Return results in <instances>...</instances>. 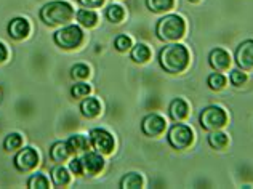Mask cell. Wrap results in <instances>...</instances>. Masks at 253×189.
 <instances>
[{
	"mask_svg": "<svg viewBox=\"0 0 253 189\" xmlns=\"http://www.w3.org/2000/svg\"><path fill=\"white\" fill-rule=\"evenodd\" d=\"M209 144L213 147V149H224L226 146L229 144V138L228 135L223 132H211L209 137Z\"/></svg>",
	"mask_w": 253,
	"mask_h": 189,
	"instance_id": "19",
	"label": "cell"
},
{
	"mask_svg": "<svg viewBox=\"0 0 253 189\" xmlns=\"http://www.w3.org/2000/svg\"><path fill=\"white\" fill-rule=\"evenodd\" d=\"M189 2H192V3H197V2H201V0H189Z\"/></svg>",
	"mask_w": 253,
	"mask_h": 189,
	"instance_id": "35",
	"label": "cell"
},
{
	"mask_svg": "<svg viewBox=\"0 0 253 189\" xmlns=\"http://www.w3.org/2000/svg\"><path fill=\"white\" fill-rule=\"evenodd\" d=\"M236 61L242 71L253 69V40H245L237 47Z\"/></svg>",
	"mask_w": 253,
	"mask_h": 189,
	"instance_id": "10",
	"label": "cell"
},
{
	"mask_svg": "<svg viewBox=\"0 0 253 189\" xmlns=\"http://www.w3.org/2000/svg\"><path fill=\"white\" fill-rule=\"evenodd\" d=\"M69 147H68V143H63V141H58V143H55L51 146V149H50V156L51 159L55 160V162H63L69 157Z\"/></svg>",
	"mask_w": 253,
	"mask_h": 189,
	"instance_id": "16",
	"label": "cell"
},
{
	"mask_svg": "<svg viewBox=\"0 0 253 189\" xmlns=\"http://www.w3.org/2000/svg\"><path fill=\"white\" fill-rule=\"evenodd\" d=\"M6 55H8V51H6L5 45H3V44H0V63L5 61V59H6Z\"/></svg>",
	"mask_w": 253,
	"mask_h": 189,
	"instance_id": "34",
	"label": "cell"
},
{
	"mask_svg": "<svg viewBox=\"0 0 253 189\" xmlns=\"http://www.w3.org/2000/svg\"><path fill=\"white\" fill-rule=\"evenodd\" d=\"M71 172L74 175H82L84 173V164H82V159H72L71 164H69Z\"/></svg>",
	"mask_w": 253,
	"mask_h": 189,
	"instance_id": "32",
	"label": "cell"
},
{
	"mask_svg": "<svg viewBox=\"0 0 253 189\" xmlns=\"http://www.w3.org/2000/svg\"><path fill=\"white\" fill-rule=\"evenodd\" d=\"M106 16H108V19L112 23H121L125 16V11L121 5H111L108 11H106Z\"/></svg>",
	"mask_w": 253,
	"mask_h": 189,
	"instance_id": "26",
	"label": "cell"
},
{
	"mask_svg": "<svg viewBox=\"0 0 253 189\" xmlns=\"http://www.w3.org/2000/svg\"><path fill=\"white\" fill-rule=\"evenodd\" d=\"M74 16V10L68 2L63 0H55V2L46 3L41 10V18L45 24L48 26H59L69 23Z\"/></svg>",
	"mask_w": 253,
	"mask_h": 189,
	"instance_id": "2",
	"label": "cell"
},
{
	"mask_svg": "<svg viewBox=\"0 0 253 189\" xmlns=\"http://www.w3.org/2000/svg\"><path fill=\"white\" fill-rule=\"evenodd\" d=\"M84 6L86 8H98V6H101L104 0H79Z\"/></svg>",
	"mask_w": 253,
	"mask_h": 189,
	"instance_id": "33",
	"label": "cell"
},
{
	"mask_svg": "<svg viewBox=\"0 0 253 189\" xmlns=\"http://www.w3.org/2000/svg\"><path fill=\"white\" fill-rule=\"evenodd\" d=\"M82 164H84V172L90 175H96L103 170L104 160L98 152H86L82 157Z\"/></svg>",
	"mask_w": 253,
	"mask_h": 189,
	"instance_id": "12",
	"label": "cell"
},
{
	"mask_svg": "<svg viewBox=\"0 0 253 189\" xmlns=\"http://www.w3.org/2000/svg\"><path fill=\"white\" fill-rule=\"evenodd\" d=\"M66 143H68L69 151L74 154L84 152V151H86V147H88V140H86L84 135H74V137H71Z\"/></svg>",
	"mask_w": 253,
	"mask_h": 189,
	"instance_id": "17",
	"label": "cell"
},
{
	"mask_svg": "<svg viewBox=\"0 0 253 189\" xmlns=\"http://www.w3.org/2000/svg\"><path fill=\"white\" fill-rule=\"evenodd\" d=\"M131 47V39L126 36H119L116 39V48L119 51H126Z\"/></svg>",
	"mask_w": 253,
	"mask_h": 189,
	"instance_id": "31",
	"label": "cell"
},
{
	"mask_svg": "<svg viewBox=\"0 0 253 189\" xmlns=\"http://www.w3.org/2000/svg\"><path fill=\"white\" fill-rule=\"evenodd\" d=\"M90 90L91 89H90L88 84H76L71 89V93H72V96H74V98H85V96H88Z\"/></svg>",
	"mask_w": 253,
	"mask_h": 189,
	"instance_id": "29",
	"label": "cell"
},
{
	"mask_svg": "<svg viewBox=\"0 0 253 189\" xmlns=\"http://www.w3.org/2000/svg\"><path fill=\"white\" fill-rule=\"evenodd\" d=\"M90 143L96 151L103 154H111L114 149V138L103 128H93L90 132Z\"/></svg>",
	"mask_w": 253,
	"mask_h": 189,
	"instance_id": "7",
	"label": "cell"
},
{
	"mask_svg": "<svg viewBox=\"0 0 253 189\" xmlns=\"http://www.w3.org/2000/svg\"><path fill=\"white\" fill-rule=\"evenodd\" d=\"M189 114V106L184 99L178 98L173 99L170 104V117L175 120V122H183V120L188 117Z\"/></svg>",
	"mask_w": 253,
	"mask_h": 189,
	"instance_id": "14",
	"label": "cell"
},
{
	"mask_svg": "<svg viewBox=\"0 0 253 189\" xmlns=\"http://www.w3.org/2000/svg\"><path fill=\"white\" fill-rule=\"evenodd\" d=\"M146 5L152 13H164L173 8L175 0H146Z\"/></svg>",
	"mask_w": 253,
	"mask_h": 189,
	"instance_id": "20",
	"label": "cell"
},
{
	"mask_svg": "<svg viewBox=\"0 0 253 189\" xmlns=\"http://www.w3.org/2000/svg\"><path fill=\"white\" fill-rule=\"evenodd\" d=\"M226 85V77L223 76L221 72H215L211 74V76L209 77V87L211 90H223Z\"/></svg>",
	"mask_w": 253,
	"mask_h": 189,
	"instance_id": "27",
	"label": "cell"
},
{
	"mask_svg": "<svg viewBox=\"0 0 253 189\" xmlns=\"http://www.w3.org/2000/svg\"><path fill=\"white\" fill-rule=\"evenodd\" d=\"M39 164V154L34 147H24L15 156V167L19 172H29Z\"/></svg>",
	"mask_w": 253,
	"mask_h": 189,
	"instance_id": "8",
	"label": "cell"
},
{
	"mask_svg": "<svg viewBox=\"0 0 253 189\" xmlns=\"http://www.w3.org/2000/svg\"><path fill=\"white\" fill-rule=\"evenodd\" d=\"M23 144V137L19 133H10L3 141V147L6 151H15Z\"/></svg>",
	"mask_w": 253,
	"mask_h": 189,
	"instance_id": "25",
	"label": "cell"
},
{
	"mask_svg": "<svg viewBox=\"0 0 253 189\" xmlns=\"http://www.w3.org/2000/svg\"><path fill=\"white\" fill-rule=\"evenodd\" d=\"M209 61H210V66L216 72H224V71H228L229 66H231V56L226 50L215 48V50L210 51Z\"/></svg>",
	"mask_w": 253,
	"mask_h": 189,
	"instance_id": "11",
	"label": "cell"
},
{
	"mask_svg": "<svg viewBox=\"0 0 253 189\" xmlns=\"http://www.w3.org/2000/svg\"><path fill=\"white\" fill-rule=\"evenodd\" d=\"M31 31V26L28 23V19L24 18H15L11 19V23L8 24V34L10 37L15 40H21L24 37H28V34Z\"/></svg>",
	"mask_w": 253,
	"mask_h": 189,
	"instance_id": "13",
	"label": "cell"
},
{
	"mask_svg": "<svg viewBox=\"0 0 253 189\" xmlns=\"http://www.w3.org/2000/svg\"><path fill=\"white\" fill-rule=\"evenodd\" d=\"M77 21L81 23L82 26H85V28H93V26H95L96 21H98V16H96L95 11L85 8V10L77 11Z\"/></svg>",
	"mask_w": 253,
	"mask_h": 189,
	"instance_id": "22",
	"label": "cell"
},
{
	"mask_svg": "<svg viewBox=\"0 0 253 189\" xmlns=\"http://www.w3.org/2000/svg\"><path fill=\"white\" fill-rule=\"evenodd\" d=\"M186 32V23L178 15L164 16L156 26V34L162 42H176Z\"/></svg>",
	"mask_w": 253,
	"mask_h": 189,
	"instance_id": "3",
	"label": "cell"
},
{
	"mask_svg": "<svg viewBox=\"0 0 253 189\" xmlns=\"http://www.w3.org/2000/svg\"><path fill=\"white\" fill-rule=\"evenodd\" d=\"M28 186H29L31 189H48L50 183H48V180H46L45 175H42V173H36V175H32V177L29 178Z\"/></svg>",
	"mask_w": 253,
	"mask_h": 189,
	"instance_id": "24",
	"label": "cell"
},
{
	"mask_svg": "<svg viewBox=\"0 0 253 189\" xmlns=\"http://www.w3.org/2000/svg\"><path fill=\"white\" fill-rule=\"evenodd\" d=\"M141 130L146 137H161L165 132V119L159 114H148L143 119Z\"/></svg>",
	"mask_w": 253,
	"mask_h": 189,
	"instance_id": "9",
	"label": "cell"
},
{
	"mask_svg": "<svg viewBox=\"0 0 253 189\" xmlns=\"http://www.w3.org/2000/svg\"><path fill=\"white\" fill-rule=\"evenodd\" d=\"M81 111L85 117H88V119H93V117H96L99 111H101V104H99V101L96 98H86L82 101V104H81Z\"/></svg>",
	"mask_w": 253,
	"mask_h": 189,
	"instance_id": "15",
	"label": "cell"
},
{
	"mask_svg": "<svg viewBox=\"0 0 253 189\" xmlns=\"http://www.w3.org/2000/svg\"><path fill=\"white\" fill-rule=\"evenodd\" d=\"M231 82L236 87H242L245 82H247V74H245L242 69H234L231 72Z\"/></svg>",
	"mask_w": 253,
	"mask_h": 189,
	"instance_id": "30",
	"label": "cell"
},
{
	"mask_svg": "<svg viewBox=\"0 0 253 189\" xmlns=\"http://www.w3.org/2000/svg\"><path fill=\"white\" fill-rule=\"evenodd\" d=\"M88 74H90L88 66H86V64H82V63L76 64V66L71 69V76H72V79H76V80H84V79L88 77Z\"/></svg>",
	"mask_w": 253,
	"mask_h": 189,
	"instance_id": "28",
	"label": "cell"
},
{
	"mask_svg": "<svg viewBox=\"0 0 253 189\" xmlns=\"http://www.w3.org/2000/svg\"><path fill=\"white\" fill-rule=\"evenodd\" d=\"M194 141V133L184 124H176L169 132V143L173 149H188Z\"/></svg>",
	"mask_w": 253,
	"mask_h": 189,
	"instance_id": "6",
	"label": "cell"
},
{
	"mask_svg": "<svg viewBox=\"0 0 253 189\" xmlns=\"http://www.w3.org/2000/svg\"><path fill=\"white\" fill-rule=\"evenodd\" d=\"M151 56V50L148 45L144 44H138L136 47H133L131 50V59L136 63H146Z\"/></svg>",
	"mask_w": 253,
	"mask_h": 189,
	"instance_id": "21",
	"label": "cell"
},
{
	"mask_svg": "<svg viewBox=\"0 0 253 189\" xmlns=\"http://www.w3.org/2000/svg\"><path fill=\"white\" fill-rule=\"evenodd\" d=\"M143 186V178L139 173H128L121 181V188L124 189H138Z\"/></svg>",
	"mask_w": 253,
	"mask_h": 189,
	"instance_id": "23",
	"label": "cell"
},
{
	"mask_svg": "<svg viewBox=\"0 0 253 189\" xmlns=\"http://www.w3.org/2000/svg\"><path fill=\"white\" fill-rule=\"evenodd\" d=\"M159 61H161V66L165 72L179 74L189 64V51L184 45L170 44L162 48L161 55H159Z\"/></svg>",
	"mask_w": 253,
	"mask_h": 189,
	"instance_id": "1",
	"label": "cell"
},
{
	"mask_svg": "<svg viewBox=\"0 0 253 189\" xmlns=\"http://www.w3.org/2000/svg\"><path fill=\"white\" fill-rule=\"evenodd\" d=\"M228 122V114L219 106H209L201 114V125L207 132H216Z\"/></svg>",
	"mask_w": 253,
	"mask_h": 189,
	"instance_id": "4",
	"label": "cell"
},
{
	"mask_svg": "<svg viewBox=\"0 0 253 189\" xmlns=\"http://www.w3.org/2000/svg\"><path fill=\"white\" fill-rule=\"evenodd\" d=\"M51 180L55 186L64 188L66 185H69V173L63 165H58L51 170Z\"/></svg>",
	"mask_w": 253,
	"mask_h": 189,
	"instance_id": "18",
	"label": "cell"
},
{
	"mask_svg": "<svg viewBox=\"0 0 253 189\" xmlns=\"http://www.w3.org/2000/svg\"><path fill=\"white\" fill-rule=\"evenodd\" d=\"M82 40H84V32L76 24L66 26V28L59 29L55 34V44L64 50L77 48V47L82 44Z\"/></svg>",
	"mask_w": 253,
	"mask_h": 189,
	"instance_id": "5",
	"label": "cell"
}]
</instances>
